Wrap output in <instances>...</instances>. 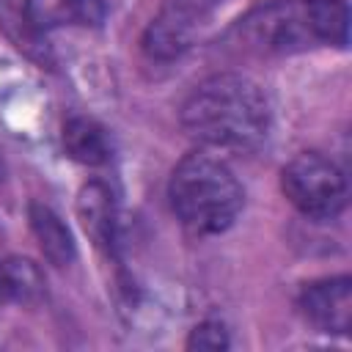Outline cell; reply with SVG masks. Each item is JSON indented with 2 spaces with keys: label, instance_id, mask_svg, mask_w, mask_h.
Wrapping results in <instances>:
<instances>
[{
  "label": "cell",
  "instance_id": "cell-11",
  "mask_svg": "<svg viewBox=\"0 0 352 352\" xmlns=\"http://www.w3.org/2000/svg\"><path fill=\"white\" fill-rule=\"evenodd\" d=\"M41 292V275L30 261L0 258V297L30 300Z\"/></svg>",
  "mask_w": 352,
  "mask_h": 352
},
{
  "label": "cell",
  "instance_id": "cell-7",
  "mask_svg": "<svg viewBox=\"0 0 352 352\" xmlns=\"http://www.w3.org/2000/svg\"><path fill=\"white\" fill-rule=\"evenodd\" d=\"M25 14L38 30H52L63 25H99L104 6L102 0H28Z\"/></svg>",
  "mask_w": 352,
  "mask_h": 352
},
{
  "label": "cell",
  "instance_id": "cell-10",
  "mask_svg": "<svg viewBox=\"0 0 352 352\" xmlns=\"http://www.w3.org/2000/svg\"><path fill=\"white\" fill-rule=\"evenodd\" d=\"M33 228L36 236L41 239V250L55 261V264H66L74 253L72 236L63 228V223L58 220V214H52L47 206H33Z\"/></svg>",
  "mask_w": 352,
  "mask_h": 352
},
{
  "label": "cell",
  "instance_id": "cell-1",
  "mask_svg": "<svg viewBox=\"0 0 352 352\" xmlns=\"http://www.w3.org/2000/svg\"><path fill=\"white\" fill-rule=\"evenodd\" d=\"M184 132L206 148H256L270 132L264 91L242 74H214L195 85L182 107Z\"/></svg>",
  "mask_w": 352,
  "mask_h": 352
},
{
  "label": "cell",
  "instance_id": "cell-9",
  "mask_svg": "<svg viewBox=\"0 0 352 352\" xmlns=\"http://www.w3.org/2000/svg\"><path fill=\"white\" fill-rule=\"evenodd\" d=\"M80 217L99 245L113 239V195L104 184L94 182L80 192Z\"/></svg>",
  "mask_w": 352,
  "mask_h": 352
},
{
  "label": "cell",
  "instance_id": "cell-2",
  "mask_svg": "<svg viewBox=\"0 0 352 352\" xmlns=\"http://www.w3.org/2000/svg\"><path fill=\"white\" fill-rule=\"evenodd\" d=\"M344 0H272L239 19V44L261 55L300 52L314 44H346Z\"/></svg>",
  "mask_w": 352,
  "mask_h": 352
},
{
  "label": "cell",
  "instance_id": "cell-8",
  "mask_svg": "<svg viewBox=\"0 0 352 352\" xmlns=\"http://www.w3.org/2000/svg\"><path fill=\"white\" fill-rule=\"evenodd\" d=\"M66 151L85 165H102L110 160V140L107 132L91 118H72L63 126Z\"/></svg>",
  "mask_w": 352,
  "mask_h": 352
},
{
  "label": "cell",
  "instance_id": "cell-6",
  "mask_svg": "<svg viewBox=\"0 0 352 352\" xmlns=\"http://www.w3.org/2000/svg\"><path fill=\"white\" fill-rule=\"evenodd\" d=\"M300 308L308 322L324 333H346L352 324V280L346 275L324 278L302 289Z\"/></svg>",
  "mask_w": 352,
  "mask_h": 352
},
{
  "label": "cell",
  "instance_id": "cell-5",
  "mask_svg": "<svg viewBox=\"0 0 352 352\" xmlns=\"http://www.w3.org/2000/svg\"><path fill=\"white\" fill-rule=\"evenodd\" d=\"M220 0H165L162 11L157 14V19L146 33V50L154 58L179 55L190 44L195 28L206 19V14Z\"/></svg>",
  "mask_w": 352,
  "mask_h": 352
},
{
  "label": "cell",
  "instance_id": "cell-12",
  "mask_svg": "<svg viewBox=\"0 0 352 352\" xmlns=\"http://www.w3.org/2000/svg\"><path fill=\"white\" fill-rule=\"evenodd\" d=\"M187 346H190V349H209V352L226 349V346H228L226 327H223L220 322H204V324H198V327L192 330Z\"/></svg>",
  "mask_w": 352,
  "mask_h": 352
},
{
  "label": "cell",
  "instance_id": "cell-3",
  "mask_svg": "<svg viewBox=\"0 0 352 352\" xmlns=\"http://www.w3.org/2000/svg\"><path fill=\"white\" fill-rule=\"evenodd\" d=\"M170 206L192 234L226 231L242 209V187L234 170L212 151L198 148L179 160L168 184Z\"/></svg>",
  "mask_w": 352,
  "mask_h": 352
},
{
  "label": "cell",
  "instance_id": "cell-4",
  "mask_svg": "<svg viewBox=\"0 0 352 352\" xmlns=\"http://www.w3.org/2000/svg\"><path fill=\"white\" fill-rule=\"evenodd\" d=\"M286 198L308 217L330 220L346 204V179L336 162L316 151L297 154L280 173Z\"/></svg>",
  "mask_w": 352,
  "mask_h": 352
}]
</instances>
